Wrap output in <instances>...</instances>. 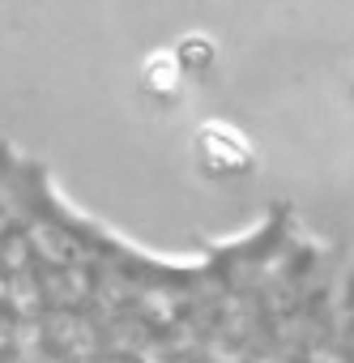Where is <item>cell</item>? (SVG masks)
I'll return each mask as SVG.
<instances>
[{"mask_svg": "<svg viewBox=\"0 0 354 363\" xmlns=\"http://www.w3.org/2000/svg\"><path fill=\"white\" fill-rule=\"evenodd\" d=\"M193 162L205 179H244L252 167H256V145L235 128V124H222V120H210L197 128V141H193Z\"/></svg>", "mask_w": 354, "mask_h": 363, "instance_id": "1", "label": "cell"}, {"mask_svg": "<svg viewBox=\"0 0 354 363\" xmlns=\"http://www.w3.org/2000/svg\"><path fill=\"white\" fill-rule=\"evenodd\" d=\"M184 69L175 65V56L171 52H154L145 65H141V94L149 99V103H158V107H175L180 103V94H184Z\"/></svg>", "mask_w": 354, "mask_h": 363, "instance_id": "2", "label": "cell"}, {"mask_svg": "<svg viewBox=\"0 0 354 363\" xmlns=\"http://www.w3.org/2000/svg\"><path fill=\"white\" fill-rule=\"evenodd\" d=\"M171 56H175V65L184 69V77H210L214 65H218V48H214L205 35H188Z\"/></svg>", "mask_w": 354, "mask_h": 363, "instance_id": "3", "label": "cell"}, {"mask_svg": "<svg viewBox=\"0 0 354 363\" xmlns=\"http://www.w3.org/2000/svg\"><path fill=\"white\" fill-rule=\"evenodd\" d=\"M350 90H354V77H350Z\"/></svg>", "mask_w": 354, "mask_h": 363, "instance_id": "4", "label": "cell"}]
</instances>
